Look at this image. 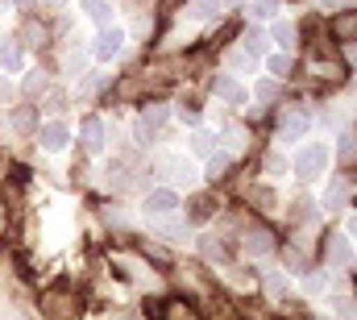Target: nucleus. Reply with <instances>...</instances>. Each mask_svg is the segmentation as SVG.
Listing matches in <instances>:
<instances>
[{
    "label": "nucleus",
    "mask_w": 357,
    "mask_h": 320,
    "mask_svg": "<svg viewBox=\"0 0 357 320\" xmlns=\"http://www.w3.org/2000/svg\"><path fill=\"white\" fill-rule=\"evenodd\" d=\"M121 46H125V29H121V25H100V34H96V42H91V54H96V59H116Z\"/></svg>",
    "instance_id": "f257e3e1"
},
{
    "label": "nucleus",
    "mask_w": 357,
    "mask_h": 320,
    "mask_svg": "<svg viewBox=\"0 0 357 320\" xmlns=\"http://www.w3.org/2000/svg\"><path fill=\"white\" fill-rule=\"evenodd\" d=\"M307 129H312V112L307 108H287L282 121H278V138L282 142H299Z\"/></svg>",
    "instance_id": "f03ea898"
},
{
    "label": "nucleus",
    "mask_w": 357,
    "mask_h": 320,
    "mask_svg": "<svg viewBox=\"0 0 357 320\" xmlns=\"http://www.w3.org/2000/svg\"><path fill=\"white\" fill-rule=\"evenodd\" d=\"M324 162H328L324 142H312V146H303V150H299V159H295V175H299V179H312V175H320V170H324Z\"/></svg>",
    "instance_id": "7ed1b4c3"
},
{
    "label": "nucleus",
    "mask_w": 357,
    "mask_h": 320,
    "mask_svg": "<svg viewBox=\"0 0 357 320\" xmlns=\"http://www.w3.org/2000/svg\"><path fill=\"white\" fill-rule=\"evenodd\" d=\"M241 249H245V258H266L270 249H274V233H270L266 225H250L241 233Z\"/></svg>",
    "instance_id": "20e7f679"
},
{
    "label": "nucleus",
    "mask_w": 357,
    "mask_h": 320,
    "mask_svg": "<svg viewBox=\"0 0 357 320\" xmlns=\"http://www.w3.org/2000/svg\"><path fill=\"white\" fill-rule=\"evenodd\" d=\"M146 212H150V217H158V221H167L171 212H178V191H171V187L150 191V196H146Z\"/></svg>",
    "instance_id": "39448f33"
},
{
    "label": "nucleus",
    "mask_w": 357,
    "mask_h": 320,
    "mask_svg": "<svg viewBox=\"0 0 357 320\" xmlns=\"http://www.w3.org/2000/svg\"><path fill=\"white\" fill-rule=\"evenodd\" d=\"M67 142H71V129H67L63 121H50V125H42V129H38V146H42V150H50V154L67 150Z\"/></svg>",
    "instance_id": "423d86ee"
},
{
    "label": "nucleus",
    "mask_w": 357,
    "mask_h": 320,
    "mask_svg": "<svg viewBox=\"0 0 357 320\" xmlns=\"http://www.w3.org/2000/svg\"><path fill=\"white\" fill-rule=\"evenodd\" d=\"M46 38H50V34H46V25H42L38 17H25L21 29H17V42H21L25 50H46Z\"/></svg>",
    "instance_id": "0eeeda50"
},
{
    "label": "nucleus",
    "mask_w": 357,
    "mask_h": 320,
    "mask_svg": "<svg viewBox=\"0 0 357 320\" xmlns=\"http://www.w3.org/2000/svg\"><path fill=\"white\" fill-rule=\"evenodd\" d=\"M0 71L4 75H21L25 71V46L17 38H4V46H0Z\"/></svg>",
    "instance_id": "6e6552de"
},
{
    "label": "nucleus",
    "mask_w": 357,
    "mask_h": 320,
    "mask_svg": "<svg viewBox=\"0 0 357 320\" xmlns=\"http://www.w3.org/2000/svg\"><path fill=\"white\" fill-rule=\"evenodd\" d=\"M79 142H84L88 154H100V150H104V121H100V117H84V125H79Z\"/></svg>",
    "instance_id": "1a4fd4ad"
},
{
    "label": "nucleus",
    "mask_w": 357,
    "mask_h": 320,
    "mask_svg": "<svg viewBox=\"0 0 357 320\" xmlns=\"http://www.w3.org/2000/svg\"><path fill=\"white\" fill-rule=\"evenodd\" d=\"M333 38L345 42V46H354L357 42V8H345V13L333 21Z\"/></svg>",
    "instance_id": "9d476101"
},
{
    "label": "nucleus",
    "mask_w": 357,
    "mask_h": 320,
    "mask_svg": "<svg viewBox=\"0 0 357 320\" xmlns=\"http://www.w3.org/2000/svg\"><path fill=\"white\" fill-rule=\"evenodd\" d=\"M191 162H183V159H162L158 162V179H171V183H191Z\"/></svg>",
    "instance_id": "9b49d317"
},
{
    "label": "nucleus",
    "mask_w": 357,
    "mask_h": 320,
    "mask_svg": "<svg viewBox=\"0 0 357 320\" xmlns=\"http://www.w3.org/2000/svg\"><path fill=\"white\" fill-rule=\"evenodd\" d=\"M8 125H13L17 133H33V125H38L33 104H17V108H8Z\"/></svg>",
    "instance_id": "f8f14e48"
},
{
    "label": "nucleus",
    "mask_w": 357,
    "mask_h": 320,
    "mask_svg": "<svg viewBox=\"0 0 357 320\" xmlns=\"http://www.w3.org/2000/svg\"><path fill=\"white\" fill-rule=\"evenodd\" d=\"M345 200H349V179H345V175H337V179L328 183V191H324V208H328V212H337V208H345Z\"/></svg>",
    "instance_id": "ddd939ff"
},
{
    "label": "nucleus",
    "mask_w": 357,
    "mask_h": 320,
    "mask_svg": "<svg viewBox=\"0 0 357 320\" xmlns=\"http://www.w3.org/2000/svg\"><path fill=\"white\" fill-rule=\"evenodd\" d=\"M212 92H216L220 100H229V104H241V100H245V87L233 80V75H216V80H212Z\"/></svg>",
    "instance_id": "4468645a"
},
{
    "label": "nucleus",
    "mask_w": 357,
    "mask_h": 320,
    "mask_svg": "<svg viewBox=\"0 0 357 320\" xmlns=\"http://www.w3.org/2000/svg\"><path fill=\"white\" fill-rule=\"evenodd\" d=\"M167 117H171V108H167V104H146L137 125H142V129H150V133H158V129L167 125Z\"/></svg>",
    "instance_id": "2eb2a0df"
},
{
    "label": "nucleus",
    "mask_w": 357,
    "mask_h": 320,
    "mask_svg": "<svg viewBox=\"0 0 357 320\" xmlns=\"http://www.w3.org/2000/svg\"><path fill=\"white\" fill-rule=\"evenodd\" d=\"M324 254H328V262H333V266H345V262L354 258V249H349L345 233H333V238H328V245H324Z\"/></svg>",
    "instance_id": "dca6fc26"
},
{
    "label": "nucleus",
    "mask_w": 357,
    "mask_h": 320,
    "mask_svg": "<svg viewBox=\"0 0 357 320\" xmlns=\"http://www.w3.org/2000/svg\"><path fill=\"white\" fill-rule=\"evenodd\" d=\"M79 8H84V17L96 21V25H112V4L108 0H84Z\"/></svg>",
    "instance_id": "f3484780"
},
{
    "label": "nucleus",
    "mask_w": 357,
    "mask_h": 320,
    "mask_svg": "<svg viewBox=\"0 0 357 320\" xmlns=\"http://www.w3.org/2000/svg\"><path fill=\"white\" fill-rule=\"evenodd\" d=\"M225 13V0H191V17L195 21H212Z\"/></svg>",
    "instance_id": "a211bd4d"
},
{
    "label": "nucleus",
    "mask_w": 357,
    "mask_h": 320,
    "mask_svg": "<svg viewBox=\"0 0 357 320\" xmlns=\"http://www.w3.org/2000/svg\"><path fill=\"white\" fill-rule=\"evenodd\" d=\"M337 142H341V146H337L341 162H345V166H354V162H357V129H345V133H341Z\"/></svg>",
    "instance_id": "6ab92c4d"
},
{
    "label": "nucleus",
    "mask_w": 357,
    "mask_h": 320,
    "mask_svg": "<svg viewBox=\"0 0 357 320\" xmlns=\"http://www.w3.org/2000/svg\"><path fill=\"white\" fill-rule=\"evenodd\" d=\"M129 170H133V166H129V162H125V159L108 162V183H112L116 191H121V187H129Z\"/></svg>",
    "instance_id": "aec40b11"
},
{
    "label": "nucleus",
    "mask_w": 357,
    "mask_h": 320,
    "mask_svg": "<svg viewBox=\"0 0 357 320\" xmlns=\"http://www.w3.org/2000/svg\"><path fill=\"white\" fill-rule=\"evenodd\" d=\"M199 254H204L208 262H225V258H229V249L220 245V238H212V233H208V238L199 241Z\"/></svg>",
    "instance_id": "412c9836"
},
{
    "label": "nucleus",
    "mask_w": 357,
    "mask_h": 320,
    "mask_svg": "<svg viewBox=\"0 0 357 320\" xmlns=\"http://www.w3.org/2000/svg\"><path fill=\"white\" fill-rule=\"evenodd\" d=\"M46 87H50V83H46V71H29V75L21 80V92H25V96H46Z\"/></svg>",
    "instance_id": "4be33fe9"
},
{
    "label": "nucleus",
    "mask_w": 357,
    "mask_h": 320,
    "mask_svg": "<svg viewBox=\"0 0 357 320\" xmlns=\"http://www.w3.org/2000/svg\"><path fill=\"white\" fill-rule=\"evenodd\" d=\"M270 38H274V42L287 50V46L295 42V25H291V21H274V25H270Z\"/></svg>",
    "instance_id": "5701e85b"
},
{
    "label": "nucleus",
    "mask_w": 357,
    "mask_h": 320,
    "mask_svg": "<svg viewBox=\"0 0 357 320\" xmlns=\"http://www.w3.org/2000/svg\"><path fill=\"white\" fill-rule=\"evenodd\" d=\"M216 142H220L216 133H195V138H191V150H195L199 159H208V154H216Z\"/></svg>",
    "instance_id": "b1692460"
},
{
    "label": "nucleus",
    "mask_w": 357,
    "mask_h": 320,
    "mask_svg": "<svg viewBox=\"0 0 357 320\" xmlns=\"http://www.w3.org/2000/svg\"><path fill=\"white\" fill-rule=\"evenodd\" d=\"M245 54H266V34L262 29H245Z\"/></svg>",
    "instance_id": "393cba45"
},
{
    "label": "nucleus",
    "mask_w": 357,
    "mask_h": 320,
    "mask_svg": "<svg viewBox=\"0 0 357 320\" xmlns=\"http://www.w3.org/2000/svg\"><path fill=\"white\" fill-rule=\"evenodd\" d=\"M212 212H216V204H212L208 196H195V200H191V221H208Z\"/></svg>",
    "instance_id": "a878e982"
},
{
    "label": "nucleus",
    "mask_w": 357,
    "mask_h": 320,
    "mask_svg": "<svg viewBox=\"0 0 357 320\" xmlns=\"http://www.w3.org/2000/svg\"><path fill=\"white\" fill-rule=\"evenodd\" d=\"M225 170H229V154H208V179H225Z\"/></svg>",
    "instance_id": "bb28decb"
},
{
    "label": "nucleus",
    "mask_w": 357,
    "mask_h": 320,
    "mask_svg": "<svg viewBox=\"0 0 357 320\" xmlns=\"http://www.w3.org/2000/svg\"><path fill=\"white\" fill-rule=\"evenodd\" d=\"M266 67H270V75H278V80H282V75H291V54H270Z\"/></svg>",
    "instance_id": "cd10ccee"
},
{
    "label": "nucleus",
    "mask_w": 357,
    "mask_h": 320,
    "mask_svg": "<svg viewBox=\"0 0 357 320\" xmlns=\"http://www.w3.org/2000/svg\"><path fill=\"white\" fill-rule=\"evenodd\" d=\"M266 291L270 296H282L287 291V275L282 270H266Z\"/></svg>",
    "instance_id": "c85d7f7f"
},
{
    "label": "nucleus",
    "mask_w": 357,
    "mask_h": 320,
    "mask_svg": "<svg viewBox=\"0 0 357 320\" xmlns=\"http://www.w3.org/2000/svg\"><path fill=\"white\" fill-rule=\"evenodd\" d=\"M84 63H88V54L75 46V50L67 54V75H84Z\"/></svg>",
    "instance_id": "c756f323"
},
{
    "label": "nucleus",
    "mask_w": 357,
    "mask_h": 320,
    "mask_svg": "<svg viewBox=\"0 0 357 320\" xmlns=\"http://www.w3.org/2000/svg\"><path fill=\"white\" fill-rule=\"evenodd\" d=\"M229 63H233V71H245V75L254 71V54H245V50H233Z\"/></svg>",
    "instance_id": "7c9ffc66"
},
{
    "label": "nucleus",
    "mask_w": 357,
    "mask_h": 320,
    "mask_svg": "<svg viewBox=\"0 0 357 320\" xmlns=\"http://www.w3.org/2000/svg\"><path fill=\"white\" fill-rule=\"evenodd\" d=\"M42 108H50V112H63V108H67V92H50V87H46V100H42Z\"/></svg>",
    "instance_id": "2f4dec72"
},
{
    "label": "nucleus",
    "mask_w": 357,
    "mask_h": 320,
    "mask_svg": "<svg viewBox=\"0 0 357 320\" xmlns=\"http://www.w3.org/2000/svg\"><path fill=\"white\" fill-rule=\"evenodd\" d=\"M254 92H258V100H262V104H270V100L278 96V83H274V80H262L258 87H254Z\"/></svg>",
    "instance_id": "473e14b6"
},
{
    "label": "nucleus",
    "mask_w": 357,
    "mask_h": 320,
    "mask_svg": "<svg viewBox=\"0 0 357 320\" xmlns=\"http://www.w3.org/2000/svg\"><path fill=\"white\" fill-rule=\"evenodd\" d=\"M254 17H278V0H254Z\"/></svg>",
    "instance_id": "72a5a7b5"
},
{
    "label": "nucleus",
    "mask_w": 357,
    "mask_h": 320,
    "mask_svg": "<svg viewBox=\"0 0 357 320\" xmlns=\"http://www.w3.org/2000/svg\"><path fill=\"white\" fill-rule=\"evenodd\" d=\"M266 170H270V175H282V170H287V159H282V154H270Z\"/></svg>",
    "instance_id": "f704fd0d"
},
{
    "label": "nucleus",
    "mask_w": 357,
    "mask_h": 320,
    "mask_svg": "<svg viewBox=\"0 0 357 320\" xmlns=\"http://www.w3.org/2000/svg\"><path fill=\"white\" fill-rule=\"evenodd\" d=\"M4 100H8V83L0 80V104H4Z\"/></svg>",
    "instance_id": "c9c22d12"
},
{
    "label": "nucleus",
    "mask_w": 357,
    "mask_h": 320,
    "mask_svg": "<svg viewBox=\"0 0 357 320\" xmlns=\"http://www.w3.org/2000/svg\"><path fill=\"white\" fill-rule=\"evenodd\" d=\"M349 238H357V217H349Z\"/></svg>",
    "instance_id": "e433bc0d"
},
{
    "label": "nucleus",
    "mask_w": 357,
    "mask_h": 320,
    "mask_svg": "<svg viewBox=\"0 0 357 320\" xmlns=\"http://www.w3.org/2000/svg\"><path fill=\"white\" fill-rule=\"evenodd\" d=\"M17 8H33V0H17Z\"/></svg>",
    "instance_id": "4c0bfd02"
},
{
    "label": "nucleus",
    "mask_w": 357,
    "mask_h": 320,
    "mask_svg": "<svg viewBox=\"0 0 357 320\" xmlns=\"http://www.w3.org/2000/svg\"><path fill=\"white\" fill-rule=\"evenodd\" d=\"M112 320H137V317L133 312H121V317H112Z\"/></svg>",
    "instance_id": "58836bf2"
},
{
    "label": "nucleus",
    "mask_w": 357,
    "mask_h": 320,
    "mask_svg": "<svg viewBox=\"0 0 357 320\" xmlns=\"http://www.w3.org/2000/svg\"><path fill=\"white\" fill-rule=\"evenodd\" d=\"M349 63H354V67H357V46H354V50H349Z\"/></svg>",
    "instance_id": "ea45409f"
},
{
    "label": "nucleus",
    "mask_w": 357,
    "mask_h": 320,
    "mask_svg": "<svg viewBox=\"0 0 357 320\" xmlns=\"http://www.w3.org/2000/svg\"><path fill=\"white\" fill-rule=\"evenodd\" d=\"M46 4H54V8H59V4H67V0H46Z\"/></svg>",
    "instance_id": "a19ab883"
},
{
    "label": "nucleus",
    "mask_w": 357,
    "mask_h": 320,
    "mask_svg": "<svg viewBox=\"0 0 357 320\" xmlns=\"http://www.w3.org/2000/svg\"><path fill=\"white\" fill-rule=\"evenodd\" d=\"M225 4H245V0H225Z\"/></svg>",
    "instance_id": "79ce46f5"
}]
</instances>
